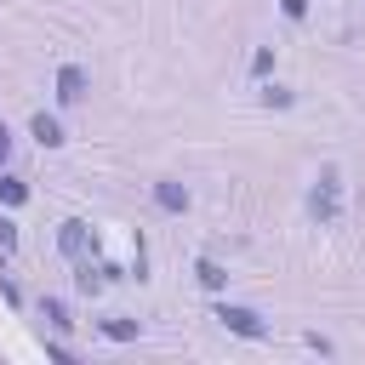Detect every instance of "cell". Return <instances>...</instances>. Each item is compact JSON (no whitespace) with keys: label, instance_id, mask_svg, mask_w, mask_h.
I'll use <instances>...</instances> for the list:
<instances>
[{"label":"cell","instance_id":"1","mask_svg":"<svg viewBox=\"0 0 365 365\" xmlns=\"http://www.w3.org/2000/svg\"><path fill=\"white\" fill-rule=\"evenodd\" d=\"M308 217L314 222H336L342 217V171L336 165H319V177L308 188Z\"/></svg>","mask_w":365,"mask_h":365},{"label":"cell","instance_id":"2","mask_svg":"<svg viewBox=\"0 0 365 365\" xmlns=\"http://www.w3.org/2000/svg\"><path fill=\"white\" fill-rule=\"evenodd\" d=\"M57 251H63L68 268H74V262H91V257H97V228H91L86 217H63V222H57Z\"/></svg>","mask_w":365,"mask_h":365},{"label":"cell","instance_id":"3","mask_svg":"<svg viewBox=\"0 0 365 365\" xmlns=\"http://www.w3.org/2000/svg\"><path fill=\"white\" fill-rule=\"evenodd\" d=\"M217 325L234 331V336H245V342H268V336H274V325H268L257 308H245V302H217Z\"/></svg>","mask_w":365,"mask_h":365},{"label":"cell","instance_id":"4","mask_svg":"<svg viewBox=\"0 0 365 365\" xmlns=\"http://www.w3.org/2000/svg\"><path fill=\"white\" fill-rule=\"evenodd\" d=\"M51 97H57V108H80V103L91 97V74H86L80 63H63L57 80H51Z\"/></svg>","mask_w":365,"mask_h":365},{"label":"cell","instance_id":"5","mask_svg":"<svg viewBox=\"0 0 365 365\" xmlns=\"http://www.w3.org/2000/svg\"><path fill=\"white\" fill-rule=\"evenodd\" d=\"M114 279H120L114 262H97V257H91V262H74V291H80V297H103Z\"/></svg>","mask_w":365,"mask_h":365},{"label":"cell","instance_id":"6","mask_svg":"<svg viewBox=\"0 0 365 365\" xmlns=\"http://www.w3.org/2000/svg\"><path fill=\"white\" fill-rule=\"evenodd\" d=\"M148 194H154V205H160L165 217H182V211L194 205L188 182H177V177H154V182H148Z\"/></svg>","mask_w":365,"mask_h":365},{"label":"cell","instance_id":"7","mask_svg":"<svg viewBox=\"0 0 365 365\" xmlns=\"http://www.w3.org/2000/svg\"><path fill=\"white\" fill-rule=\"evenodd\" d=\"M29 137H34L40 148H63V143H68L63 120H57V114H46V108H40V114H29Z\"/></svg>","mask_w":365,"mask_h":365},{"label":"cell","instance_id":"8","mask_svg":"<svg viewBox=\"0 0 365 365\" xmlns=\"http://www.w3.org/2000/svg\"><path fill=\"white\" fill-rule=\"evenodd\" d=\"M194 279H200V291H211V297L228 291V268H222L217 257H200V262H194Z\"/></svg>","mask_w":365,"mask_h":365},{"label":"cell","instance_id":"9","mask_svg":"<svg viewBox=\"0 0 365 365\" xmlns=\"http://www.w3.org/2000/svg\"><path fill=\"white\" fill-rule=\"evenodd\" d=\"M97 331H103L108 342H137V336H143V319H125V314H108V319H97Z\"/></svg>","mask_w":365,"mask_h":365},{"label":"cell","instance_id":"10","mask_svg":"<svg viewBox=\"0 0 365 365\" xmlns=\"http://www.w3.org/2000/svg\"><path fill=\"white\" fill-rule=\"evenodd\" d=\"M0 205H6V211L29 205V182H23V177H11V171H0Z\"/></svg>","mask_w":365,"mask_h":365},{"label":"cell","instance_id":"11","mask_svg":"<svg viewBox=\"0 0 365 365\" xmlns=\"http://www.w3.org/2000/svg\"><path fill=\"white\" fill-rule=\"evenodd\" d=\"M40 319H46L51 331H68V325H74V319H68V302H63V297H40Z\"/></svg>","mask_w":365,"mask_h":365},{"label":"cell","instance_id":"12","mask_svg":"<svg viewBox=\"0 0 365 365\" xmlns=\"http://www.w3.org/2000/svg\"><path fill=\"white\" fill-rule=\"evenodd\" d=\"M257 103H262V108H291V103H297V91H291V86H274V80H262Z\"/></svg>","mask_w":365,"mask_h":365},{"label":"cell","instance_id":"13","mask_svg":"<svg viewBox=\"0 0 365 365\" xmlns=\"http://www.w3.org/2000/svg\"><path fill=\"white\" fill-rule=\"evenodd\" d=\"M274 74V46H257L251 51V80H268Z\"/></svg>","mask_w":365,"mask_h":365},{"label":"cell","instance_id":"14","mask_svg":"<svg viewBox=\"0 0 365 365\" xmlns=\"http://www.w3.org/2000/svg\"><path fill=\"white\" fill-rule=\"evenodd\" d=\"M0 251H6V257L17 251V222L6 217V205H0Z\"/></svg>","mask_w":365,"mask_h":365},{"label":"cell","instance_id":"15","mask_svg":"<svg viewBox=\"0 0 365 365\" xmlns=\"http://www.w3.org/2000/svg\"><path fill=\"white\" fill-rule=\"evenodd\" d=\"M0 297H6L11 308H23V291H17V279H11V274H0Z\"/></svg>","mask_w":365,"mask_h":365},{"label":"cell","instance_id":"16","mask_svg":"<svg viewBox=\"0 0 365 365\" xmlns=\"http://www.w3.org/2000/svg\"><path fill=\"white\" fill-rule=\"evenodd\" d=\"M279 11H285L291 23H302V17H308V0H279Z\"/></svg>","mask_w":365,"mask_h":365},{"label":"cell","instance_id":"17","mask_svg":"<svg viewBox=\"0 0 365 365\" xmlns=\"http://www.w3.org/2000/svg\"><path fill=\"white\" fill-rule=\"evenodd\" d=\"M6 160H11V125H0V171H6Z\"/></svg>","mask_w":365,"mask_h":365}]
</instances>
